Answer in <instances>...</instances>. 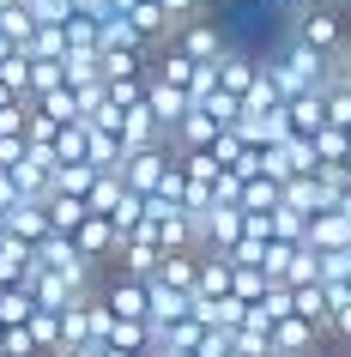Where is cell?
Masks as SVG:
<instances>
[{"mask_svg": "<svg viewBox=\"0 0 351 357\" xmlns=\"http://www.w3.org/2000/svg\"><path fill=\"white\" fill-rule=\"evenodd\" d=\"M260 67H267V79L278 85V97H285V103H291V97H303V91H327V85H333V61L315 55V49H303L297 37H285L273 55L260 61Z\"/></svg>", "mask_w": 351, "mask_h": 357, "instance_id": "1", "label": "cell"}, {"mask_svg": "<svg viewBox=\"0 0 351 357\" xmlns=\"http://www.w3.org/2000/svg\"><path fill=\"white\" fill-rule=\"evenodd\" d=\"M285 37H297L303 49H315V55H339L351 43V24H345V6H321V13H303V19H291V31Z\"/></svg>", "mask_w": 351, "mask_h": 357, "instance_id": "2", "label": "cell"}, {"mask_svg": "<svg viewBox=\"0 0 351 357\" xmlns=\"http://www.w3.org/2000/svg\"><path fill=\"white\" fill-rule=\"evenodd\" d=\"M170 49H182L188 61H200V67H218L224 55H230V43H224V31L212 19H188L176 37H170Z\"/></svg>", "mask_w": 351, "mask_h": 357, "instance_id": "3", "label": "cell"}, {"mask_svg": "<svg viewBox=\"0 0 351 357\" xmlns=\"http://www.w3.org/2000/svg\"><path fill=\"white\" fill-rule=\"evenodd\" d=\"M176 151L170 146H151V151H128V164H121V182H128V194H140V200H151L158 194V182H164V169Z\"/></svg>", "mask_w": 351, "mask_h": 357, "instance_id": "4", "label": "cell"}, {"mask_svg": "<svg viewBox=\"0 0 351 357\" xmlns=\"http://www.w3.org/2000/svg\"><path fill=\"white\" fill-rule=\"evenodd\" d=\"M194 303L218 309V303H237V266L224 255H200V273H194Z\"/></svg>", "mask_w": 351, "mask_h": 357, "instance_id": "5", "label": "cell"}, {"mask_svg": "<svg viewBox=\"0 0 351 357\" xmlns=\"http://www.w3.org/2000/svg\"><path fill=\"white\" fill-rule=\"evenodd\" d=\"M73 248H79V255H85L91 266H110V261H115V248H121V236H115L110 218L85 212V218H79V230H73Z\"/></svg>", "mask_w": 351, "mask_h": 357, "instance_id": "6", "label": "cell"}, {"mask_svg": "<svg viewBox=\"0 0 351 357\" xmlns=\"http://www.w3.org/2000/svg\"><path fill=\"white\" fill-rule=\"evenodd\" d=\"M218 133H224V121L206 109V103H194V109L182 115V128L170 133V151H212V139H218Z\"/></svg>", "mask_w": 351, "mask_h": 357, "instance_id": "7", "label": "cell"}, {"mask_svg": "<svg viewBox=\"0 0 351 357\" xmlns=\"http://www.w3.org/2000/svg\"><path fill=\"white\" fill-rule=\"evenodd\" d=\"M0 230H6V236H19L24 248H43L49 236H55V230H49V212H43L37 200H19L13 212H0Z\"/></svg>", "mask_w": 351, "mask_h": 357, "instance_id": "8", "label": "cell"}, {"mask_svg": "<svg viewBox=\"0 0 351 357\" xmlns=\"http://www.w3.org/2000/svg\"><path fill=\"white\" fill-rule=\"evenodd\" d=\"M146 109L158 115V128H164V133H176V128H182V115L194 109V103H188V91H176V85H164V79L146 73Z\"/></svg>", "mask_w": 351, "mask_h": 357, "instance_id": "9", "label": "cell"}, {"mask_svg": "<svg viewBox=\"0 0 351 357\" xmlns=\"http://www.w3.org/2000/svg\"><path fill=\"white\" fill-rule=\"evenodd\" d=\"M285 206H291L297 218H315V212H333V188L321 182V176H291V182H285Z\"/></svg>", "mask_w": 351, "mask_h": 357, "instance_id": "10", "label": "cell"}, {"mask_svg": "<svg viewBox=\"0 0 351 357\" xmlns=\"http://www.w3.org/2000/svg\"><path fill=\"white\" fill-rule=\"evenodd\" d=\"M303 248H315V255H339V248H351V225L339 218V212H315L309 225H303Z\"/></svg>", "mask_w": 351, "mask_h": 357, "instance_id": "11", "label": "cell"}, {"mask_svg": "<svg viewBox=\"0 0 351 357\" xmlns=\"http://www.w3.org/2000/svg\"><path fill=\"white\" fill-rule=\"evenodd\" d=\"M285 128L303 133V139H315V133L327 128V91H303L285 103Z\"/></svg>", "mask_w": 351, "mask_h": 357, "instance_id": "12", "label": "cell"}, {"mask_svg": "<svg viewBox=\"0 0 351 357\" xmlns=\"http://www.w3.org/2000/svg\"><path fill=\"white\" fill-rule=\"evenodd\" d=\"M255 79H260V55H242V49H230V55L218 61V91H224V97H237V103H242Z\"/></svg>", "mask_w": 351, "mask_h": 357, "instance_id": "13", "label": "cell"}, {"mask_svg": "<svg viewBox=\"0 0 351 357\" xmlns=\"http://www.w3.org/2000/svg\"><path fill=\"white\" fill-rule=\"evenodd\" d=\"M194 273H200V255H164V266L151 273V284H164V291H182V297H194Z\"/></svg>", "mask_w": 351, "mask_h": 357, "instance_id": "14", "label": "cell"}, {"mask_svg": "<svg viewBox=\"0 0 351 357\" xmlns=\"http://www.w3.org/2000/svg\"><path fill=\"white\" fill-rule=\"evenodd\" d=\"M55 164H91V128L85 121H67L55 133Z\"/></svg>", "mask_w": 351, "mask_h": 357, "instance_id": "15", "label": "cell"}, {"mask_svg": "<svg viewBox=\"0 0 351 357\" xmlns=\"http://www.w3.org/2000/svg\"><path fill=\"white\" fill-rule=\"evenodd\" d=\"M237 206H242V212H278V206H285V188H278L273 176H248Z\"/></svg>", "mask_w": 351, "mask_h": 357, "instance_id": "16", "label": "cell"}, {"mask_svg": "<svg viewBox=\"0 0 351 357\" xmlns=\"http://www.w3.org/2000/svg\"><path fill=\"white\" fill-rule=\"evenodd\" d=\"M242 115H255V121L260 115H285V97H278V85L267 79V67H260V79L248 85V97H242Z\"/></svg>", "mask_w": 351, "mask_h": 357, "instance_id": "17", "label": "cell"}, {"mask_svg": "<svg viewBox=\"0 0 351 357\" xmlns=\"http://www.w3.org/2000/svg\"><path fill=\"white\" fill-rule=\"evenodd\" d=\"M285 182H291V176H315V169H321V158H315V139H303V133H285Z\"/></svg>", "mask_w": 351, "mask_h": 357, "instance_id": "18", "label": "cell"}, {"mask_svg": "<svg viewBox=\"0 0 351 357\" xmlns=\"http://www.w3.org/2000/svg\"><path fill=\"white\" fill-rule=\"evenodd\" d=\"M267 297H273V279H267L260 266H237V303L242 309H260Z\"/></svg>", "mask_w": 351, "mask_h": 357, "instance_id": "19", "label": "cell"}, {"mask_svg": "<svg viewBox=\"0 0 351 357\" xmlns=\"http://www.w3.org/2000/svg\"><path fill=\"white\" fill-rule=\"evenodd\" d=\"M0 85H6L13 97H24V103H31V55H24V49H13V55L0 61Z\"/></svg>", "mask_w": 351, "mask_h": 357, "instance_id": "20", "label": "cell"}, {"mask_svg": "<svg viewBox=\"0 0 351 357\" xmlns=\"http://www.w3.org/2000/svg\"><path fill=\"white\" fill-rule=\"evenodd\" d=\"M97 182V169L91 164H55V194H73V200H85Z\"/></svg>", "mask_w": 351, "mask_h": 357, "instance_id": "21", "label": "cell"}, {"mask_svg": "<svg viewBox=\"0 0 351 357\" xmlns=\"http://www.w3.org/2000/svg\"><path fill=\"white\" fill-rule=\"evenodd\" d=\"M345 151H351V133L345 128H321V133H315V158H321V169L345 164Z\"/></svg>", "mask_w": 351, "mask_h": 357, "instance_id": "22", "label": "cell"}, {"mask_svg": "<svg viewBox=\"0 0 351 357\" xmlns=\"http://www.w3.org/2000/svg\"><path fill=\"white\" fill-rule=\"evenodd\" d=\"M24 13H31L37 24H67L79 6H73V0H24Z\"/></svg>", "mask_w": 351, "mask_h": 357, "instance_id": "23", "label": "cell"}, {"mask_svg": "<svg viewBox=\"0 0 351 357\" xmlns=\"http://www.w3.org/2000/svg\"><path fill=\"white\" fill-rule=\"evenodd\" d=\"M327 128H345L351 133V91H345V85H327Z\"/></svg>", "mask_w": 351, "mask_h": 357, "instance_id": "24", "label": "cell"}, {"mask_svg": "<svg viewBox=\"0 0 351 357\" xmlns=\"http://www.w3.org/2000/svg\"><path fill=\"white\" fill-rule=\"evenodd\" d=\"M285 19H303V13H321V6H339V0H278Z\"/></svg>", "mask_w": 351, "mask_h": 357, "instance_id": "25", "label": "cell"}, {"mask_svg": "<svg viewBox=\"0 0 351 357\" xmlns=\"http://www.w3.org/2000/svg\"><path fill=\"white\" fill-rule=\"evenodd\" d=\"M333 85H345V91H351V43L333 55Z\"/></svg>", "mask_w": 351, "mask_h": 357, "instance_id": "26", "label": "cell"}, {"mask_svg": "<svg viewBox=\"0 0 351 357\" xmlns=\"http://www.w3.org/2000/svg\"><path fill=\"white\" fill-rule=\"evenodd\" d=\"M24 194H19V182H13V176H6V169H0V212H13L19 206Z\"/></svg>", "mask_w": 351, "mask_h": 357, "instance_id": "27", "label": "cell"}, {"mask_svg": "<svg viewBox=\"0 0 351 357\" xmlns=\"http://www.w3.org/2000/svg\"><path fill=\"white\" fill-rule=\"evenodd\" d=\"M67 357H103V345H79V351H67Z\"/></svg>", "mask_w": 351, "mask_h": 357, "instance_id": "28", "label": "cell"}, {"mask_svg": "<svg viewBox=\"0 0 351 357\" xmlns=\"http://www.w3.org/2000/svg\"><path fill=\"white\" fill-rule=\"evenodd\" d=\"M206 6H218V0H200V13H206Z\"/></svg>", "mask_w": 351, "mask_h": 357, "instance_id": "29", "label": "cell"}, {"mask_svg": "<svg viewBox=\"0 0 351 357\" xmlns=\"http://www.w3.org/2000/svg\"><path fill=\"white\" fill-rule=\"evenodd\" d=\"M339 6H351V0H339Z\"/></svg>", "mask_w": 351, "mask_h": 357, "instance_id": "30", "label": "cell"}, {"mask_svg": "<svg viewBox=\"0 0 351 357\" xmlns=\"http://www.w3.org/2000/svg\"><path fill=\"white\" fill-rule=\"evenodd\" d=\"M230 357H242V351H230Z\"/></svg>", "mask_w": 351, "mask_h": 357, "instance_id": "31", "label": "cell"}]
</instances>
